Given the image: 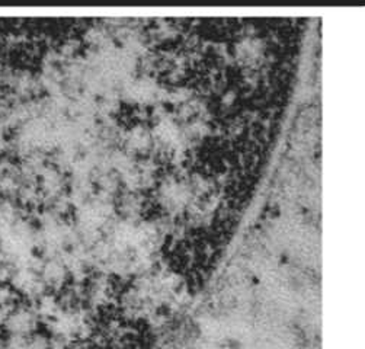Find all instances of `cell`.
Returning <instances> with one entry per match:
<instances>
[{
	"instance_id": "cell-1",
	"label": "cell",
	"mask_w": 365,
	"mask_h": 349,
	"mask_svg": "<svg viewBox=\"0 0 365 349\" xmlns=\"http://www.w3.org/2000/svg\"><path fill=\"white\" fill-rule=\"evenodd\" d=\"M67 349H155V339L148 329L114 323L88 330Z\"/></svg>"
}]
</instances>
